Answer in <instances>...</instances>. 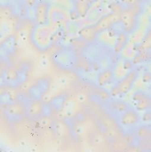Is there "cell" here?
I'll return each instance as SVG.
<instances>
[{"instance_id": "obj_1", "label": "cell", "mask_w": 151, "mask_h": 152, "mask_svg": "<svg viewBox=\"0 0 151 152\" xmlns=\"http://www.w3.org/2000/svg\"><path fill=\"white\" fill-rule=\"evenodd\" d=\"M142 6L139 4H133L122 9L119 21L124 32L131 34L138 27V17L142 14Z\"/></svg>"}, {"instance_id": "obj_2", "label": "cell", "mask_w": 151, "mask_h": 152, "mask_svg": "<svg viewBox=\"0 0 151 152\" xmlns=\"http://www.w3.org/2000/svg\"><path fill=\"white\" fill-rule=\"evenodd\" d=\"M138 75L139 71L136 68H132L125 76L118 81L111 89L110 94L113 97H117L126 94L132 88Z\"/></svg>"}, {"instance_id": "obj_3", "label": "cell", "mask_w": 151, "mask_h": 152, "mask_svg": "<svg viewBox=\"0 0 151 152\" xmlns=\"http://www.w3.org/2000/svg\"><path fill=\"white\" fill-rule=\"evenodd\" d=\"M78 58L76 53L72 48H69L60 49L54 56V62L59 67L65 69H70L76 66Z\"/></svg>"}, {"instance_id": "obj_4", "label": "cell", "mask_w": 151, "mask_h": 152, "mask_svg": "<svg viewBox=\"0 0 151 152\" xmlns=\"http://www.w3.org/2000/svg\"><path fill=\"white\" fill-rule=\"evenodd\" d=\"M32 39L38 48L46 49L52 43V36L47 25H37L32 32Z\"/></svg>"}, {"instance_id": "obj_5", "label": "cell", "mask_w": 151, "mask_h": 152, "mask_svg": "<svg viewBox=\"0 0 151 152\" xmlns=\"http://www.w3.org/2000/svg\"><path fill=\"white\" fill-rule=\"evenodd\" d=\"M50 4L47 1H37L34 7V18L38 26L47 25Z\"/></svg>"}, {"instance_id": "obj_6", "label": "cell", "mask_w": 151, "mask_h": 152, "mask_svg": "<svg viewBox=\"0 0 151 152\" xmlns=\"http://www.w3.org/2000/svg\"><path fill=\"white\" fill-rule=\"evenodd\" d=\"M120 13L121 12L114 11L102 17L95 25H93L95 31L99 33L111 28L114 24L120 21Z\"/></svg>"}, {"instance_id": "obj_7", "label": "cell", "mask_w": 151, "mask_h": 152, "mask_svg": "<svg viewBox=\"0 0 151 152\" xmlns=\"http://www.w3.org/2000/svg\"><path fill=\"white\" fill-rule=\"evenodd\" d=\"M141 116L137 110L130 107L118 117V122L123 127H133L141 121Z\"/></svg>"}, {"instance_id": "obj_8", "label": "cell", "mask_w": 151, "mask_h": 152, "mask_svg": "<svg viewBox=\"0 0 151 152\" xmlns=\"http://www.w3.org/2000/svg\"><path fill=\"white\" fill-rule=\"evenodd\" d=\"M6 113L14 119H21L27 115V103L21 100H16L7 104Z\"/></svg>"}, {"instance_id": "obj_9", "label": "cell", "mask_w": 151, "mask_h": 152, "mask_svg": "<svg viewBox=\"0 0 151 152\" xmlns=\"http://www.w3.org/2000/svg\"><path fill=\"white\" fill-rule=\"evenodd\" d=\"M132 103L137 111L150 109L151 99L149 94L142 90H137L134 93L131 98Z\"/></svg>"}, {"instance_id": "obj_10", "label": "cell", "mask_w": 151, "mask_h": 152, "mask_svg": "<svg viewBox=\"0 0 151 152\" xmlns=\"http://www.w3.org/2000/svg\"><path fill=\"white\" fill-rule=\"evenodd\" d=\"M105 104L108 112L113 116H117L118 118L131 107L126 102L118 99L110 98L105 102Z\"/></svg>"}, {"instance_id": "obj_11", "label": "cell", "mask_w": 151, "mask_h": 152, "mask_svg": "<svg viewBox=\"0 0 151 152\" xmlns=\"http://www.w3.org/2000/svg\"><path fill=\"white\" fill-rule=\"evenodd\" d=\"M44 104L40 99L32 98L27 103V115L31 119H39L43 116Z\"/></svg>"}, {"instance_id": "obj_12", "label": "cell", "mask_w": 151, "mask_h": 152, "mask_svg": "<svg viewBox=\"0 0 151 152\" xmlns=\"http://www.w3.org/2000/svg\"><path fill=\"white\" fill-rule=\"evenodd\" d=\"M49 86V80L47 78H42L30 89V92L33 98L40 99L47 91Z\"/></svg>"}, {"instance_id": "obj_13", "label": "cell", "mask_w": 151, "mask_h": 152, "mask_svg": "<svg viewBox=\"0 0 151 152\" xmlns=\"http://www.w3.org/2000/svg\"><path fill=\"white\" fill-rule=\"evenodd\" d=\"M114 78V75L113 68L109 67L102 69L97 75V81L98 86L99 87H103L110 83Z\"/></svg>"}, {"instance_id": "obj_14", "label": "cell", "mask_w": 151, "mask_h": 152, "mask_svg": "<svg viewBox=\"0 0 151 152\" xmlns=\"http://www.w3.org/2000/svg\"><path fill=\"white\" fill-rule=\"evenodd\" d=\"M81 39L86 43H92L95 42L97 39L98 33L95 31L94 26H86L81 28L79 32Z\"/></svg>"}, {"instance_id": "obj_15", "label": "cell", "mask_w": 151, "mask_h": 152, "mask_svg": "<svg viewBox=\"0 0 151 152\" xmlns=\"http://www.w3.org/2000/svg\"><path fill=\"white\" fill-rule=\"evenodd\" d=\"M129 40L128 34L124 32L123 30L118 32L116 41L114 46V51L116 53H119L127 45Z\"/></svg>"}, {"instance_id": "obj_16", "label": "cell", "mask_w": 151, "mask_h": 152, "mask_svg": "<svg viewBox=\"0 0 151 152\" xmlns=\"http://www.w3.org/2000/svg\"><path fill=\"white\" fill-rule=\"evenodd\" d=\"M54 134L59 138L66 137L69 132L70 128L68 124L63 120H59L54 124Z\"/></svg>"}, {"instance_id": "obj_17", "label": "cell", "mask_w": 151, "mask_h": 152, "mask_svg": "<svg viewBox=\"0 0 151 152\" xmlns=\"http://www.w3.org/2000/svg\"><path fill=\"white\" fill-rule=\"evenodd\" d=\"M4 80L9 84H14L20 81L21 76L19 71L14 67H8L5 69Z\"/></svg>"}, {"instance_id": "obj_18", "label": "cell", "mask_w": 151, "mask_h": 152, "mask_svg": "<svg viewBox=\"0 0 151 152\" xmlns=\"http://www.w3.org/2000/svg\"><path fill=\"white\" fill-rule=\"evenodd\" d=\"M135 137L140 141L150 140L151 137V131L150 126L147 124L139 126L135 131Z\"/></svg>"}, {"instance_id": "obj_19", "label": "cell", "mask_w": 151, "mask_h": 152, "mask_svg": "<svg viewBox=\"0 0 151 152\" xmlns=\"http://www.w3.org/2000/svg\"><path fill=\"white\" fill-rule=\"evenodd\" d=\"M104 133L106 137L109 139L117 140L123 137V132L119 125H116L111 128H108L104 131Z\"/></svg>"}, {"instance_id": "obj_20", "label": "cell", "mask_w": 151, "mask_h": 152, "mask_svg": "<svg viewBox=\"0 0 151 152\" xmlns=\"http://www.w3.org/2000/svg\"><path fill=\"white\" fill-rule=\"evenodd\" d=\"M90 135V141L95 146H101L105 142L106 136L105 135L104 132H101L100 131H92Z\"/></svg>"}, {"instance_id": "obj_21", "label": "cell", "mask_w": 151, "mask_h": 152, "mask_svg": "<svg viewBox=\"0 0 151 152\" xmlns=\"http://www.w3.org/2000/svg\"><path fill=\"white\" fill-rule=\"evenodd\" d=\"M66 102V96L64 94H60L53 99L49 103L51 109L56 110H60L62 109L65 102Z\"/></svg>"}, {"instance_id": "obj_22", "label": "cell", "mask_w": 151, "mask_h": 152, "mask_svg": "<svg viewBox=\"0 0 151 152\" xmlns=\"http://www.w3.org/2000/svg\"><path fill=\"white\" fill-rule=\"evenodd\" d=\"M147 30L143 27H141L140 28L137 27L132 33L131 37L129 38V39L133 43H140L144 36L147 33Z\"/></svg>"}, {"instance_id": "obj_23", "label": "cell", "mask_w": 151, "mask_h": 152, "mask_svg": "<svg viewBox=\"0 0 151 152\" xmlns=\"http://www.w3.org/2000/svg\"><path fill=\"white\" fill-rule=\"evenodd\" d=\"M75 10L79 15L83 16L86 14L90 5V2L88 1H74Z\"/></svg>"}, {"instance_id": "obj_24", "label": "cell", "mask_w": 151, "mask_h": 152, "mask_svg": "<svg viewBox=\"0 0 151 152\" xmlns=\"http://www.w3.org/2000/svg\"><path fill=\"white\" fill-rule=\"evenodd\" d=\"M150 53L149 50L140 51L133 58L132 61L133 64H139L143 62H146L150 59Z\"/></svg>"}, {"instance_id": "obj_25", "label": "cell", "mask_w": 151, "mask_h": 152, "mask_svg": "<svg viewBox=\"0 0 151 152\" xmlns=\"http://www.w3.org/2000/svg\"><path fill=\"white\" fill-rule=\"evenodd\" d=\"M100 123L102 126V128L104 130L111 128L118 124V123L115 121V119L113 116L110 115L102 116L101 118Z\"/></svg>"}, {"instance_id": "obj_26", "label": "cell", "mask_w": 151, "mask_h": 152, "mask_svg": "<svg viewBox=\"0 0 151 152\" xmlns=\"http://www.w3.org/2000/svg\"><path fill=\"white\" fill-rule=\"evenodd\" d=\"M151 45V36H150V31H149L147 32L146 36L144 39L140 43V45L139 46L140 51H144L148 50L150 49ZM139 51V52H140Z\"/></svg>"}, {"instance_id": "obj_27", "label": "cell", "mask_w": 151, "mask_h": 152, "mask_svg": "<svg viewBox=\"0 0 151 152\" xmlns=\"http://www.w3.org/2000/svg\"><path fill=\"white\" fill-rule=\"evenodd\" d=\"M14 38L12 36H10L8 38H7L5 41L4 43L2 44L1 45V49L4 50V51H7L8 53H10L13 49L14 46L15 44Z\"/></svg>"}, {"instance_id": "obj_28", "label": "cell", "mask_w": 151, "mask_h": 152, "mask_svg": "<svg viewBox=\"0 0 151 152\" xmlns=\"http://www.w3.org/2000/svg\"><path fill=\"white\" fill-rule=\"evenodd\" d=\"M12 14V8L10 5H5L1 6V17L2 18L8 19L10 18Z\"/></svg>"}, {"instance_id": "obj_29", "label": "cell", "mask_w": 151, "mask_h": 152, "mask_svg": "<svg viewBox=\"0 0 151 152\" xmlns=\"http://www.w3.org/2000/svg\"><path fill=\"white\" fill-rule=\"evenodd\" d=\"M150 118H151V116H150V109H148V110H146L145 113H144V115H143L142 118H141V119H142L143 121L145 123H148V122H150Z\"/></svg>"}, {"instance_id": "obj_30", "label": "cell", "mask_w": 151, "mask_h": 152, "mask_svg": "<svg viewBox=\"0 0 151 152\" xmlns=\"http://www.w3.org/2000/svg\"><path fill=\"white\" fill-rule=\"evenodd\" d=\"M150 80V74L149 72H146L143 75V81L145 83L149 82Z\"/></svg>"}]
</instances>
